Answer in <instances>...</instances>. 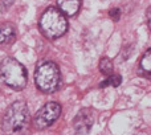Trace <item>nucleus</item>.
Returning a JSON list of instances; mask_svg holds the SVG:
<instances>
[{"label": "nucleus", "mask_w": 151, "mask_h": 135, "mask_svg": "<svg viewBox=\"0 0 151 135\" xmlns=\"http://www.w3.org/2000/svg\"><path fill=\"white\" fill-rule=\"evenodd\" d=\"M13 4V0H1V11H7L11 8V5Z\"/></svg>", "instance_id": "obj_13"}, {"label": "nucleus", "mask_w": 151, "mask_h": 135, "mask_svg": "<svg viewBox=\"0 0 151 135\" xmlns=\"http://www.w3.org/2000/svg\"><path fill=\"white\" fill-rule=\"evenodd\" d=\"M40 31L47 39H58L68 31V20L58 8L50 7L40 19Z\"/></svg>", "instance_id": "obj_3"}, {"label": "nucleus", "mask_w": 151, "mask_h": 135, "mask_svg": "<svg viewBox=\"0 0 151 135\" xmlns=\"http://www.w3.org/2000/svg\"><path fill=\"white\" fill-rule=\"evenodd\" d=\"M99 70L102 74L105 75H111L113 74V62L109 57H102L99 61Z\"/></svg>", "instance_id": "obj_9"}, {"label": "nucleus", "mask_w": 151, "mask_h": 135, "mask_svg": "<svg viewBox=\"0 0 151 135\" xmlns=\"http://www.w3.org/2000/svg\"><path fill=\"white\" fill-rule=\"evenodd\" d=\"M121 81H122V78H121V75L118 74H111L109 75V77L106 78V80L104 81V82L101 83V88H107V86H113V88H117V86L121 85Z\"/></svg>", "instance_id": "obj_10"}, {"label": "nucleus", "mask_w": 151, "mask_h": 135, "mask_svg": "<svg viewBox=\"0 0 151 135\" xmlns=\"http://www.w3.org/2000/svg\"><path fill=\"white\" fill-rule=\"evenodd\" d=\"M29 122V110L24 101H16L5 110L1 118V130L12 135L20 133Z\"/></svg>", "instance_id": "obj_1"}, {"label": "nucleus", "mask_w": 151, "mask_h": 135, "mask_svg": "<svg viewBox=\"0 0 151 135\" xmlns=\"http://www.w3.org/2000/svg\"><path fill=\"white\" fill-rule=\"evenodd\" d=\"M35 81L37 88L44 93H53L60 83V70L52 61L41 64L37 66L35 73Z\"/></svg>", "instance_id": "obj_4"}, {"label": "nucleus", "mask_w": 151, "mask_h": 135, "mask_svg": "<svg viewBox=\"0 0 151 135\" xmlns=\"http://www.w3.org/2000/svg\"><path fill=\"white\" fill-rule=\"evenodd\" d=\"M109 15H110V17H111L113 20L118 21V20H119V16H121V11H119V8H113V9H110Z\"/></svg>", "instance_id": "obj_12"}, {"label": "nucleus", "mask_w": 151, "mask_h": 135, "mask_svg": "<svg viewBox=\"0 0 151 135\" xmlns=\"http://www.w3.org/2000/svg\"><path fill=\"white\" fill-rule=\"evenodd\" d=\"M15 39V28L12 24L5 23L0 25V45L9 44Z\"/></svg>", "instance_id": "obj_8"}, {"label": "nucleus", "mask_w": 151, "mask_h": 135, "mask_svg": "<svg viewBox=\"0 0 151 135\" xmlns=\"http://www.w3.org/2000/svg\"><path fill=\"white\" fill-rule=\"evenodd\" d=\"M82 0H57V7L65 16H74L78 13Z\"/></svg>", "instance_id": "obj_7"}, {"label": "nucleus", "mask_w": 151, "mask_h": 135, "mask_svg": "<svg viewBox=\"0 0 151 135\" xmlns=\"http://www.w3.org/2000/svg\"><path fill=\"white\" fill-rule=\"evenodd\" d=\"M0 82L15 90H23L27 85V70L16 58L5 57L0 62Z\"/></svg>", "instance_id": "obj_2"}, {"label": "nucleus", "mask_w": 151, "mask_h": 135, "mask_svg": "<svg viewBox=\"0 0 151 135\" xmlns=\"http://www.w3.org/2000/svg\"><path fill=\"white\" fill-rule=\"evenodd\" d=\"M61 114V105L57 102H48L45 103L33 117V127L37 130L49 127L52 123L57 121Z\"/></svg>", "instance_id": "obj_5"}, {"label": "nucleus", "mask_w": 151, "mask_h": 135, "mask_svg": "<svg viewBox=\"0 0 151 135\" xmlns=\"http://www.w3.org/2000/svg\"><path fill=\"white\" fill-rule=\"evenodd\" d=\"M94 123V113L90 109H82L74 118V129L77 133L80 134H86L91 129Z\"/></svg>", "instance_id": "obj_6"}, {"label": "nucleus", "mask_w": 151, "mask_h": 135, "mask_svg": "<svg viewBox=\"0 0 151 135\" xmlns=\"http://www.w3.org/2000/svg\"><path fill=\"white\" fill-rule=\"evenodd\" d=\"M141 66L145 72L151 74V48L143 55V57H142V60H141Z\"/></svg>", "instance_id": "obj_11"}, {"label": "nucleus", "mask_w": 151, "mask_h": 135, "mask_svg": "<svg viewBox=\"0 0 151 135\" xmlns=\"http://www.w3.org/2000/svg\"><path fill=\"white\" fill-rule=\"evenodd\" d=\"M146 16H147V23H149V28H150V31H151V7L149 8V9H147Z\"/></svg>", "instance_id": "obj_14"}]
</instances>
